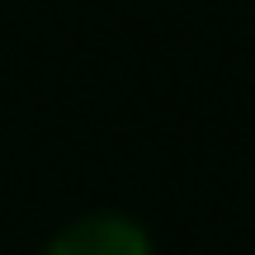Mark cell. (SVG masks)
<instances>
[{"instance_id":"6da1fadb","label":"cell","mask_w":255,"mask_h":255,"mask_svg":"<svg viewBox=\"0 0 255 255\" xmlns=\"http://www.w3.org/2000/svg\"><path fill=\"white\" fill-rule=\"evenodd\" d=\"M47 255H146V237L123 218H85L47 246Z\"/></svg>"}]
</instances>
